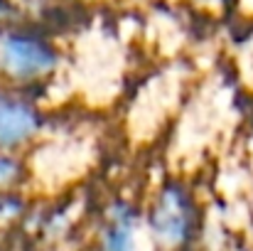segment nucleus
I'll list each match as a JSON object with an SVG mask.
<instances>
[{"mask_svg":"<svg viewBox=\"0 0 253 251\" xmlns=\"http://www.w3.org/2000/svg\"><path fill=\"white\" fill-rule=\"evenodd\" d=\"M64 67L62 45L42 27L25 22L0 25V82L37 91Z\"/></svg>","mask_w":253,"mask_h":251,"instance_id":"nucleus-1","label":"nucleus"},{"mask_svg":"<svg viewBox=\"0 0 253 251\" xmlns=\"http://www.w3.org/2000/svg\"><path fill=\"white\" fill-rule=\"evenodd\" d=\"M145 232L158 251H189L202 234V204L184 177H168L153 192Z\"/></svg>","mask_w":253,"mask_h":251,"instance_id":"nucleus-2","label":"nucleus"},{"mask_svg":"<svg viewBox=\"0 0 253 251\" xmlns=\"http://www.w3.org/2000/svg\"><path fill=\"white\" fill-rule=\"evenodd\" d=\"M49 126L37 91L0 82V153L27 155Z\"/></svg>","mask_w":253,"mask_h":251,"instance_id":"nucleus-3","label":"nucleus"},{"mask_svg":"<svg viewBox=\"0 0 253 251\" xmlns=\"http://www.w3.org/2000/svg\"><path fill=\"white\" fill-rule=\"evenodd\" d=\"M140 227H145L143 209L128 197H113L101 209L93 251H140Z\"/></svg>","mask_w":253,"mask_h":251,"instance_id":"nucleus-4","label":"nucleus"},{"mask_svg":"<svg viewBox=\"0 0 253 251\" xmlns=\"http://www.w3.org/2000/svg\"><path fill=\"white\" fill-rule=\"evenodd\" d=\"M35 153H42V165L49 167L57 177L64 175H77L88 167L93 160V143L91 136H82L77 131H62V133H52L49 126L44 131V136L40 138V143L32 148Z\"/></svg>","mask_w":253,"mask_h":251,"instance_id":"nucleus-5","label":"nucleus"},{"mask_svg":"<svg viewBox=\"0 0 253 251\" xmlns=\"http://www.w3.org/2000/svg\"><path fill=\"white\" fill-rule=\"evenodd\" d=\"M30 180L25 155L0 153V197L5 195H20Z\"/></svg>","mask_w":253,"mask_h":251,"instance_id":"nucleus-6","label":"nucleus"},{"mask_svg":"<svg viewBox=\"0 0 253 251\" xmlns=\"http://www.w3.org/2000/svg\"><path fill=\"white\" fill-rule=\"evenodd\" d=\"M12 17H15V5H12V0H0V25L15 22Z\"/></svg>","mask_w":253,"mask_h":251,"instance_id":"nucleus-7","label":"nucleus"},{"mask_svg":"<svg viewBox=\"0 0 253 251\" xmlns=\"http://www.w3.org/2000/svg\"><path fill=\"white\" fill-rule=\"evenodd\" d=\"M189 2H194V5H216L221 0H189Z\"/></svg>","mask_w":253,"mask_h":251,"instance_id":"nucleus-8","label":"nucleus"},{"mask_svg":"<svg viewBox=\"0 0 253 251\" xmlns=\"http://www.w3.org/2000/svg\"><path fill=\"white\" fill-rule=\"evenodd\" d=\"M0 251H5V242H2V219H0Z\"/></svg>","mask_w":253,"mask_h":251,"instance_id":"nucleus-9","label":"nucleus"},{"mask_svg":"<svg viewBox=\"0 0 253 251\" xmlns=\"http://www.w3.org/2000/svg\"><path fill=\"white\" fill-rule=\"evenodd\" d=\"M27 251H42V249H27Z\"/></svg>","mask_w":253,"mask_h":251,"instance_id":"nucleus-10","label":"nucleus"},{"mask_svg":"<svg viewBox=\"0 0 253 251\" xmlns=\"http://www.w3.org/2000/svg\"><path fill=\"white\" fill-rule=\"evenodd\" d=\"M189 251H192V249H189Z\"/></svg>","mask_w":253,"mask_h":251,"instance_id":"nucleus-11","label":"nucleus"}]
</instances>
